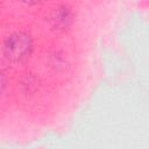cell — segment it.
Segmentation results:
<instances>
[{"label": "cell", "instance_id": "obj_1", "mask_svg": "<svg viewBox=\"0 0 149 149\" xmlns=\"http://www.w3.org/2000/svg\"><path fill=\"white\" fill-rule=\"evenodd\" d=\"M33 48V41L26 31H14L3 37L2 56L9 62H20L29 56Z\"/></svg>", "mask_w": 149, "mask_h": 149}]
</instances>
